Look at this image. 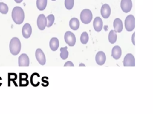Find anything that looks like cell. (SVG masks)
<instances>
[{"label": "cell", "instance_id": "cell-27", "mask_svg": "<svg viewBox=\"0 0 153 114\" xmlns=\"http://www.w3.org/2000/svg\"><path fill=\"white\" fill-rule=\"evenodd\" d=\"M134 36H135V33H134L133 34H132V37H131V41H132V43L134 45H135V42H134Z\"/></svg>", "mask_w": 153, "mask_h": 114}, {"label": "cell", "instance_id": "cell-2", "mask_svg": "<svg viewBox=\"0 0 153 114\" xmlns=\"http://www.w3.org/2000/svg\"><path fill=\"white\" fill-rule=\"evenodd\" d=\"M9 48L10 52L12 55H18L21 50V43L20 40L16 37L12 38L10 42Z\"/></svg>", "mask_w": 153, "mask_h": 114}, {"label": "cell", "instance_id": "cell-21", "mask_svg": "<svg viewBox=\"0 0 153 114\" xmlns=\"http://www.w3.org/2000/svg\"><path fill=\"white\" fill-rule=\"evenodd\" d=\"M67 48H68L67 46H65L64 48H61L60 49V58L62 59H63V60L67 59V58L68 57L69 53H68V52L67 50Z\"/></svg>", "mask_w": 153, "mask_h": 114}, {"label": "cell", "instance_id": "cell-11", "mask_svg": "<svg viewBox=\"0 0 153 114\" xmlns=\"http://www.w3.org/2000/svg\"><path fill=\"white\" fill-rule=\"evenodd\" d=\"M96 63L99 65H102L106 61V55L103 51H99L97 53L95 57Z\"/></svg>", "mask_w": 153, "mask_h": 114}, {"label": "cell", "instance_id": "cell-23", "mask_svg": "<svg viewBox=\"0 0 153 114\" xmlns=\"http://www.w3.org/2000/svg\"><path fill=\"white\" fill-rule=\"evenodd\" d=\"M8 11V7L7 5L4 2H0V12L3 14H7Z\"/></svg>", "mask_w": 153, "mask_h": 114}, {"label": "cell", "instance_id": "cell-29", "mask_svg": "<svg viewBox=\"0 0 153 114\" xmlns=\"http://www.w3.org/2000/svg\"><path fill=\"white\" fill-rule=\"evenodd\" d=\"M79 66H85V65L84 64H79Z\"/></svg>", "mask_w": 153, "mask_h": 114}, {"label": "cell", "instance_id": "cell-16", "mask_svg": "<svg viewBox=\"0 0 153 114\" xmlns=\"http://www.w3.org/2000/svg\"><path fill=\"white\" fill-rule=\"evenodd\" d=\"M121 49L119 46H115L112 48L111 55L115 59H118L121 57Z\"/></svg>", "mask_w": 153, "mask_h": 114}, {"label": "cell", "instance_id": "cell-17", "mask_svg": "<svg viewBox=\"0 0 153 114\" xmlns=\"http://www.w3.org/2000/svg\"><path fill=\"white\" fill-rule=\"evenodd\" d=\"M50 48L53 51H56L59 48V41L57 38L53 37L51 39L49 43Z\"/></svg>", "mask_w": 153, "mask_h": 114}, {"label": "cell", "instance_id": "cell-20", "mask_svg": "<svg viewBox=\"0 0 153 114\" xmlns=\"http://www.w3.org/2000/svg\"><path fill=\"white\" fill-rule=\"evenodd\" d=\"M47 0H36V7L39 11H43L46 8Z\"/></svg>", "mask_w": 153, "mask_h": 114}, {"label": "cell", "instance_id": "cell-13", "mask_svg": "<svg viewBox=\"0 0 153 114\" xmlns=\"http://www.w3.org/2000/svg\"><path fill=\"white\" fill-rule=\"evenodd\" d=\"M31 33H32V27H31V26L30 25V24H29V23L25 24L22 28L23 36L25 38L27 39L30 36Z\"/></svg>", "mask_w": 153, "mask_h": 114}, {"label": "cell", "instance_id": "cell-26", "mask_svg": "<svg viewBox=\"0 0 153 114\" xmlns=\"http://www.w3.org/2000/svg\"><path fill=\"white\" fill-rule=\"evenodd\" d=\"M64 66H74V65L71 61H68L64 64Z\"/></svg>", "mask_w": 153, "mask_h": 114}, {"label": "cell", "instance_id": "cell-7", "mask_svg": "<svg viewBox=\"0 0 153 114\" xmlns=\"http://www.w3.org/2000/svg\"><path fill=\"white\" fill-rule=\"evenodd\" d=\"M120 6L122 11L125 13H127L131 10L132 1L131 0H121Z\"/></svg>", "mask_w": 153, "mask_h": 114}, {"label": "cell", "instance_id": "cell-25", "mask_svg": "<svg viewBox=\"0 0 153 114\" xmlns=\"http://www.w3.org/2000/svg\"><path fill=\"white\" fill-rule=\"evenodd\" d=\"M74 5V0H65V5L67 10H71Z\"/></svg>", "mask_w": 153, "mask_h": 114}, {"label": "cell", "instance_id": "cell-3", "mask_svg": "<svg viewBox=\"0 0 153 114\" xmlns=\"http://www.w3.org/2000/svg\"><path fill=\"white\" fill-rule=\"evenodd\" d=\"M93 18L91 11L88 9L83 10L80 14V19L84 24H88Z\"/></svg>", "mask_w": 153, "mask_h": 114}, {"label": "cell", "instance_id": "cell-10", "mask_svg": "<svg viewBox=\"0 0 153 114\" xmlns=\"http://www.w3.org/2000/svg\"><path fill=\"white\" fill-rule=\"evenodd\" d=\"M19 66H28L29 65V59L26 53H22L18 59Z\"/></svg>", "mask_w": 153, "mask_h": 114}, {"label": "cell", "instance_id": "cell-24", "mask_svg": "<svg viewBox=\"0 0 153 114\" xmlns=\"http://www.w3.org/2000/svg\"><path fill=\"white\" fill-rule=\"evenodd\" d=\"M80 40H81V42L82 44H86L88 42V35L87 32L84 31L81 34V37H80Z\"/></svg>", "mask_w": 153, "mask_h": 114}, {"label": "cell", "instance_id": "cell-1", "mask_svg": "<svg viewBox=\"0 0 153 114\" xmlns=\"http://www.w3.org/2000/svg\"><path fill=\"white\" fill-rule=\"evenodd\" d=\"M12 19L14 22L17 24H22L25 18V14L23 9L20 7H15L11 12Z\"/></svg>", "mask_w": 153, "mask_h": 114}, {"label": "cell", "instance_id": "cell-30", "mask_svg": "<svg viewBox=\"0 0 153 114\" xmlns=\"http://www.w3.org/2000/svg\"><path fill=\"white\" fill-rule=\"evenodd\" d=\"M52 1H56V0H52Z\"/></svg>", "mask_w": 153, "mask_h": 114}, {"label": "cell", "instance_id": "cell-9", "mask_svg": "<svg viewBox=\"0 0 153 114\" xmlns=\"http://www.w3.org/2000/svg\"><path fill=\"white\" fill-rule=\"evenodd\" d=\"M37 26L40 30L45 29L47 26V19L44 14H41L38 16L37 18Z\"/></svg>", "mask_w": 153, "mask_h": 114}, {"label": "cell", "instance_id": "cell-4", "mask_svg": "<svg viewBox=\"0 0 153 114\" xmlns=\"http://www.w3.org/2000/svg\"><path fill=\"white\" fill-rule=\"evenodd\" d=\"M125 27L127 31H131L135 27V18L133 15H128L125 19Z\"/></svg>", "mask_w": 153, "mask_h": 114}, {"label": "cell", "instance_id": "cell-14", "mask_svg": "<svg viewBox=\"0 0 153 114\" xmlns=\"http://www.w3.org/2000/svg\"><path fill=\"white\" fill-rule=\"evenodd\" d=\"M93 27L96 31L99 32L101 31L103 27V21L100 17H96L94 18L93 21Z\"/></svg>", "mask_w": 153, "mask_h": 114}, {"label": "cell", "instance_id": "cell-18", "mask_svg": "<svg viewBox=\"0 0 153 114\" xmlns=\"http://www.w3.org/2000/svg\"><path fill=\"white\" fill-rule=\"evenodd\" d=\"M69 26L73 30H76L79 27V21L77 18H72L69 21Z\"/></svg>", "mask_w": 153, "mask_h": 114}, {"label": "cell", "instance_id": "cell-5", "mask_svg": "<svg viewBox=\"0 0 153 114\" xmlns=\"http://www.w3.org/2000/svg\"><path fill=\"white\" fill-rule=\"evenodd\" d=\"M65 42L69 46H74L76 43V37L75 34L70 31H68L65 33L64 36Z\"/></svg>", "mask_w": 153, "mask_h": 114}, {"label": "cell", "instance_id": "cell-22", "mask_svg": "<svg viewBox=\"0 0 153 114\" xmlns=\"http://www.w3.org/2000/svg\"><path fill=\"white\" fill-rule=\"evenodd\" d=\"M46 19H47V26H46L48 27H51L53 25V24L54 23V16L53 14H50L46 17Z\"/></svg>", "mask_w": 153, "mask_h": 114}, {"label": "cell", "instance_id": "cell-12", "mask_svg": "<svg viewBox=\"0 0 153 114\" xmlns=\"http://www.w3.org/2000/svg\"><path fill=\"white\" fill-rule=\"evenodd\" d=\"M100 12H101L102 16L104 18H108L110 16V14H111L110 6L107 4H103L101 7Z\"/></svg>", "mask_w": 153, "mask_h": 114}, {"label": "cell", "instance_id": "cell-6", "mask_svg": "<svg viewBox=\"0 0 153 114\" xmlns=\"http://www.w3.org/2000/svg\"><path fill=\"white\" fill-rule=\"evenodd\" d=\"M124 66H135V59L134 56L131 53H127L123 61Z\"/></svg>", "mask_w": 153, "mask_h": 114}, {"label": "cell", "instance_id": "cell-15", "mask_svg": "<svg viewBox=\"0 0 153 114\" xmlns=\"http://www.w3.org/2000/svg\"><path fill=\"white\" fill-rule=\"evenodd\" d=\"M113 26L116 33H120L123 28L122 21L119 18H117L114 20Z\"/></svg>", "mask_w": 153, "mask_h": 114}, {"label": "cell", "instance_id": "cell-28", "mask_svg": "<svg viewBox=\"0 0 153 114\" xmlns=\"http://www.w3.org/2000/svg\"><path fill=\"white\" fill-rule=\"evenodd\" d=\"M23 0H14V1L16 2V3H20L22 2Z\"/></svg>", "mask_w": 153, "mask_h": 114}, {"label": "cell", "instance_id": "cell-19", "mask_svg": "<svg viewBox=\"0 0 153 114\" xmlns=\"http://www.w3.org/2000/svg\"><path fill=\"white\" fill-rule=\"evenodd\" d=\"M117 39V35L115 31L114 30H111L108 35L109 42L111 44H114V43H115Z\"/></svg>", "mask_w": 153, "mask_h": 114}, {"label": "cell", "instance_id": "cell-8", "mask_svg": "<svg viewBox=\"0 0 153 114\" xmlns=\"http://www.w3.org/2000/svg\"><path fill=\"white\" fill-rule=\"evenodd\" d=\"M35 57L39 64L44 65L45 64V62H46L45 56L44 52L41 49L38 48L36 49L35 52Z\"/></svg>", "mask_w": 153, "mask_h": 114}]
</instances>
